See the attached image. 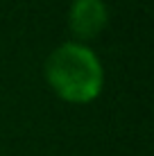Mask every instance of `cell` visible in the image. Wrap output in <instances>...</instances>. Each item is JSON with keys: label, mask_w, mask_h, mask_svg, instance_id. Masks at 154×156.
Listing matches in <instances>:
<instances>
[{"label": "cell", "mask_w": 154, "mask_h": 156, "mask_svg": "<svg viewBox=\"0 0 154 156\" xmlns=\"http://www.w3.org/2000/svg\"><path fill=\"white\" fill-rule=\"evenodd\" d=\"M43 75L52 93L70 104H91L104 88V68L100 57L77 41L57 45L45 57Z\"/></svg>", "instance_id": "1"}, {"label": "cell", "mask_w": 154, "mask_h": 156, "mask_svg": "<svg viewBox=\"0 0 154 156\" xmlns=\"http://www.w3.org/2000/svg\"><path fill=\"white\" fill-rule=\"evenodd\" d=\"M109 7L104 0H73L68 7V30L77 43L93 41L107 30Z\"/></svg>", "instance_id": "2"}]
</instances>
